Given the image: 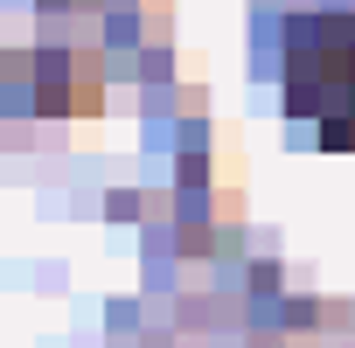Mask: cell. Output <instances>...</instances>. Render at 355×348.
<instances>
[{
  "mask_svg": "<svg viewBox=\"0 0 355 348\" xmlns=\"http://www.w3.org/2000/svg\"><path fill=\"white\" fill-rule=\"evenodd\" d=\"M286 112L327 146H355V15H306L286 35Z\"/></svg>",
  "mask_w": 355,
  "mask_h": 348,
  "instance_id": "6da1fadb",
  "label": "cell"
}]
</instances>
